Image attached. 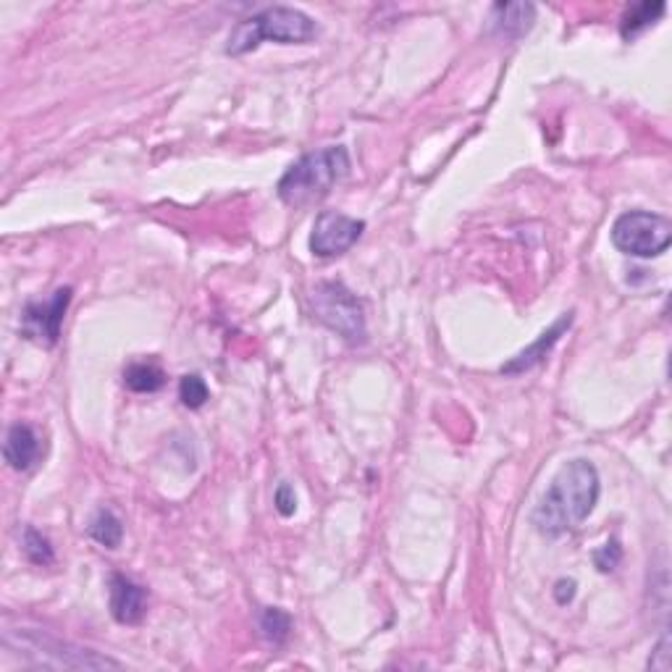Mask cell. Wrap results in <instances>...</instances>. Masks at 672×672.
Masks as SVG:
<instances>
[{
	"instance_id": "cell-1",
	"label": "cell",
	"mask_w": 672,
	"mask_h": 672,
	"mask_svg": "<svg viewBox=\"0 0 672 672\" xmlns=\"http://www.w3.org/2000/svg\"><path fill=\"white\" fill-rule=\"evenodd\" d=\"M602 494L599 473L589 460H570L550 483L531 520L544 537L557 539L581 526L594 513Z\"/></svg>"
},
{
	"instance_id": "cell-2",
	"label": "cell",
	"mask_w": 672,
	"mask_h": 672,
	"mask_svg": "<svg viewBox=\"0 0 672 672\" xmlns=\"http://www.w3.org/2000/svg\"><path fill=\"white\" fill-rule=\"evenodd\" d=\"M350 173V153L345 145H328L321 151L302 155L297 164L286 168L279 179V197L289 208H308V205L323 201L334 184Z\"/></svg>"
},
{
	"instance_id": "cell-3",
	"label": "cell",
	"mask_w": 672,
	"mask_h": 672,
	"mask_svg": "<svg viewBox=\"0 0 672 672\" xmlns=\"http://www.w3.org/2000/svg\"><path fill=\"white\" fill-rule=\"evenodd\" d=\"M3 646L14 655H22L33 668L42 670H118L121 662L98 655L92 649H82L55 636H48L37 628H9L3 633Z\"/></svg>"
},
{
	"instance_id": "cell-4",
	"label": "cell",
	"mask_w": 672,
	"mask_h": 672,
	"mask_svg": "<svg viewBox=\"0 0 672 672\" xmlns=\"http://www.w3.org/2000/svg\"><path fill=\"white\" fill-rule=\"evenodd\" d=\"M319 35V27L305 11L289 9V5H271V9L258 11L245 22L234 27L229 35V55H245L255 51L263 40L282 42V46H300V42H310Z\"/></svg>"
},
{
	"instance_id": "cell-5",
	"label": "cell",
	"mask_w": 672,
	"mask_h": 672,
	"mask_svg": "<svg viewBox=\"0 0 672 672\" xmlns=\"http://www.w3.org/2000/svg\"><path fill=\"white\" fill-rule=\"evenodd\" d=\"M310 310L313 319L332 328L347 341L365 339V313L363 305L341 282H321L310 292Z\"/></svg>"
},
{
	"instance_id": "cell-6",
	"label": "cell",
	"mask_w": 672,
	"mask_h": 672,
	"mask_svg": "<svg viewBox=\"0 0 672 672\" xmlns=\"http://www.w3.org/2000/svg\"><path fill=\"white\" fill-rule=\"evenodd\" d=\"M670 219L649 210H628L612 223V245L631 258H657L670 247Z\"/></svg>"
},
{
	"instance_id": "cell-7",
	"label": "cell",
	"mask_w": 672,
	"mask_h": 672,
	"mask_svg": "<svg viewBox=\"0 0 672 672\" xmlns=\"http://www.w3.org/2000/svg\"><path fill=\"white\" fill-rule=\"evenodd\" d=\"M365 232V223L352 219V216L336 214V210H323L315 219L313 234H310V253L315 258H336L345 255L354 242Z\"/></svg>"
},
{
	"instance_id": "cell-8",
	"label": "cell",
	"mask_w": 672,
	"mask_h": 672,
	"mask_svg": "<svg viewBox=\"0 0 672 672\" xmlns=\"http://www.w3.org/2000/svg\"><path fill=\"white\" fill-rule=\"evenodd\" d=\"M72 286H61L46 302H29L22 315L24 334L29 339L42 341V345H55L61 336V326H64L68 305H72Z\"/></svg>"
},
{
	"instance_id": "cell-9",
	"label": "cell",
	"mask_w": 672,
	"mask_h": 672,
	"mask_svg": "<svg viewBox=\"0 0 672 672\" xmlns=\"http://www.w3.org/2000/svg\"><path fill=\"white\" fill-rule=\"evenodd\" d=\"M111 615L121 625H140L147 612V589L134 583L132 578L114 572L108 581Z\"/></svg>"
},
{
	"instance_id": "cell-10",
	"label": "cell",
	"mask_w": 672,
	"mask_h": 672,
	"mask_svg": "<svg viewBox=\"0 0 672 672\" xmlns=\"http://www.w3.org/2000/svg\"><path fill=\"white\" fill-rule=\"evenodd\" d=\"M42 454V439L40 434L35 431L29 423H14L5 434V444H3V457L11 468L24 473L29 470L33 465L40 460Z\"/></svg>"
},
{
	"instance_id": "cell-11",
	"label": "cell",
	"mask_w": 672,
	"mask_h": 672,
	"mask_svg": "<svg viewBox=\"0 0 672 672\" xmlns=\"http://www.w3.org/2000/svg\"><path fill=\"white\" fill-rule=\"evenodd\" d=\"M570 326H572V313H565L563 319H559V321L555 323V326L546 328V332L541 334L539 339L533 341L531 347H526V350L515 354V358L509 360V363H504V365H502V373H504V376H518V373H526V371L537 369L539 363H544L546 354L552 352V347L557 345L559 336L568 332Z\"/></svg>"
},
{
	"instance_id": "cell-12",
	"label": "cell",
	"mask_w": 672,
	"mask_h": 672,
	"mask_svg": "<svg viewBox=\"0 0 672 672\" xmlns=\"http://www.w3.org/2000/svg\"><path fill=\"white\" fill-rule=\"evenodd\" d=\"M491 35L504 40H518L537 22V5L531 3H496L491 9Z\"/></svg>"
},
{
	"instance_id": "cell-13",
	"label": "cell",
	"mask_w": 672,
	"mask_h": 672,
	"mask_svg": "<svg viewBox=\"0 0 672 672\" xmlns=\"http://www.w3.org/2000/svg\"><path fill=\"white\" fill-rule=\"evenodd\" d=\"M166 384V373L155 363H132L124 371V387L137 395H153Z\"/></svg>"
},
{
	"instance_id": "cell-14",
	"label": "cell",
	"mask_w": 672,
	"mask_h": 672,
	"mask_svg": "<svg viewBox=\"0 0 672 672\" xmlns=\"http://www.w3.org/2000/svg\"><path fill=\"white\" fill-rule=\"evenodd\" d=\"M87 533H90L92 541H98V544L105 546V550H116V546H121V539H124L121 518H118L114 509H105V507L98 509L95 518L90 520Z\"/></svg>"
},
{
	"instance_id": "cell-15",
	"label": "cell",
	"mask_w": 672,
	"mask_h": 672,
	"mask_svg": "<svg viewBox=\"0 0 672 672\" xmlns=\"http://www.w3.org/2000/svg\"><path fill=\"white\" fill-rule=\"evenodd\" d=\"M664 16V3H636L625 11L620 24V33L625 40H633L638 37L644 29H649L651 24L659 22Z\"/></svg>"
},
{
	"instance_id": "cell-16",
	"label": "cell",
	"mask_w": 672,
	"mask_h": 672,
	"mask_svg": "<svg viewBox=\"0 0 672 672\" xmlns=\"http://www.w3.org/2000/svg\"><path fill=\"white\" fill-rule=\"evenodd\" d=\"M260 633H263L266 641L271 644H284L292 633V618L279 607H266L260 612Z\"/></svg>"
},
{
	"instance_id": "cell-17",
	"label": "cell",
	"mask_w": 672,
	"mask_h": 672,
	"mask_svg": "<svg viewBox=\"0 0 672 672\" xmlns=\"http://www.w3.org/2000/svg\"><path fill=\"white\" fill-rule=\"evenodd\" d=\"M24 555H27L29 563L35 565H53L55 559L51 541H48V537H42V533L33 526L24 531Z\"/></svg>"
},
{
	"instance_id": "cell-18",
	"label": "cell",
	"mask_w": 672,
	"mask_h": 672,
	"mask_svg": "<svg viewBox=\"0 0 672 672\" xmlns=\"http://www.w3.org/2000/svg\"><path fill=\"white\" fill-rule=\"evenodd\" d=\"M179 400H182L184 408L201 410L203 404L210 400V389L208 384H205V378L197 376V373L184 376L182 382H179Z\"/></svg>"
},
{
	"instance_id": "cell-19",
	"label": "cell",
	"mask_w": 672,
	"mask_h": 672,
	"mask_svg": "<svg viewBox=\"0 0 672 672\" xmlns=\"http://www.w3.org/2000/svg\"><path fill=\"white\" fill-rule=\"evenodd\" d=\"M276 509L284 515V518L295 515L297 496H295V489H292L289 483H282V487H279V491H276Z\"/></svg>"
},
{
	"instance_id": "cell-20",
	"label": "cell",
	"mask_w": 672,
	"mask_h": 672,
	"mask_svg": "<svg viewBox=\"0 0 672 672\" xmlns=\"http://www.w3.org/2000/svg\"><path fill=\"white\" fill-rule=\"evenodd\" d=\"M670 638L664 636L662 641H659V646H657V657H651L649 659V668H655V670H670Z\"/></svg>"
},
{
	"instance_id": "cell-21",
	"label": "cell",
	"mask_w": 672,
	"mask_h": 672,
	"mask_svg": "<svg viewBox=\"0 0 672 672\" xmlns=\"http://www.w3.org/2000/svg\"><path fill=\"white\" fill-rule=\"evenodd\" d=\"M555 596L559 605H568V602H572V596H576V581H559L555 586Z\"/></svg>"
}]
</instances>
